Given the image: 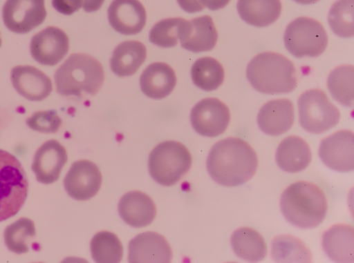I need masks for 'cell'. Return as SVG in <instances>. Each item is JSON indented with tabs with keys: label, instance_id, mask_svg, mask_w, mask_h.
Masks as SVG:
<instances>
[{
	"label": "cell",
	"instance_id": "cell-8",
	"mask_svg": "<svg viewBox=\"0 0 354 263\" xmlns=\"http://www.w3.org/2000/svg\"><path fill=\"white\" fill-rule=\"evenodd\" d=\"M297 104L300 125L310 133H324L339 121V110L321 90H306L300 95Z\"/></svg>",
	"mask_w": 354,
	"mask_h": 263
},
{
	"label": "cell",
	"instance_id": "cell-23",
	"mask_svg": "<svg viewBox=\"0 0 354 263\" xmlns=\"http://www.w3.org/2000/svg\"><path fill=\"white\" fill-rule=\"evenodd\" d=\"M311 150L306 142L299 136H289L279 144L275 159L279 167L288 173L304 170L311 160Z\"/></svg>",
	"mask_w": 354,
	"mask_h": 263
},
{
	"label": "cell",
	"instance_id": "cell-30",
	"mask_svg": "<svg viewBox=\"0 0 354 263\" xmlns=\"http://www.w3.org/2000/svg\"><path fill=\"white\" fill-rule=\"evenodd\" d=\"M93 259L98 263H118L122 257L123 248L118 237L108 231L95 235L91 242Z\"/></svg>",
	"mask_w": 354,
	"mask_h": 263
},
{
	"label": "cell",
	"instance_id": "cell-5",
	"mask_svg": "<svg viewBox=\"0 0 354 263\" xmlns=\"http://www.w3.org/2000/svg\"><path fill=\"white\" fill-rule=\"evenodd\" d=\"M28 182L18 159L0 149V222L15 215L28 195Z\"/></svg>",
	"mask_w": 354,
	"mask_h": 263
},
{
	"label": "cell",
	"instance_id": "cell-12",
	"mask_svg": "<svg viewBox=\"0 0 354 263\" xmlns=\"http://www.w3.org/2000/svg\"><path fill=\"white\" fill-rule=\"evenodd\" d=\"M69 48L66 34L60 28L49 26L30 41V50L33 59L44 66H55L66 56Z\"/></svg>",
	"mask_w": 354,
	"mask_h": 263
},
{
	"label": "cell",
	"instance_id": "cell-4",
	"mask_svg": "<svg viewBox=\"0 0 354 263\" xmlns=\"http://www.w3.org/2000/svg\"><path fill=\"white\" fill-rule=\"evenodd\" d=\"M57 92L64 96L96 94L104 79V69L93 57L74 53L57 68L55 75Z\"/></svg>",
	"mask_w": 354,
	"mask_h": 263
},
{
	"label": "cell",
	"instance_id": "cell-38",
	"mask_svg": "<svg viewBox=\"0 0 354 263\" xmlns=\"http://www.w3.org/2000/svg\"><path fill=\"white\" fill-rule=\"evenodd\" d=\"M104 0H83L82 7L86 12H95L100 8Z\"/></svg>",
	"mask_w": 354,
	"mask_h": 263
},
{
	"label": "cell",
	"instance_id": "cell-36",
	"mask_svg": "<svg viewBox=\"0 0 354 263\" xmlns=\"http://www.w3.org/2000/svg\"><path fill=\"white\" fill-rule=\"evenodd\" d=\"M177 1L183 10L189 13L201 12L205 8L198 0H177Z\"/></svg>",
	"mask_w": 354,
	"mask_h": 263
},
{
	"label": "cell",
	"instance_id": "cell-31",
	"mask_svg": "<svg viewBox=\"0 0 354 263\" xmlns=\"http://www.w3.org/2000/svg\"><path fill=\"white\" fill-rule=\"evenodd\" d=\"M354 0H337L331 6L328 22L333 32L344 38L354 35Z\"/></svg>",
	"mask_w": 354,
	"mask_h": 263
},
{
	"label": "cell",
	"instance_id": "cell-1",
	"mask_svg": "<svg viewBox=\"0 0 354 263\" xmlns=\"http://www.w3.org/2000/svg\"><path fill=\"white\" fill-rule=\"evenodd\" d=\"M212 179L224 186H240L254 175L258 166L256 153L245 141L228 137L216 142L207 158Z\"/></svg>",
	"mask_w": 354,
	"mask_h": 263
},
{
	"label": "cell",
	"instance_id": "cell-18",
	"mask_svg": "<svg viewBox=\"0 0 354 263\" xmlns=\"http://www.w3.org/2000/svg\"><path fill=\"white\" fill-rule=\"evenodd\" d=\"M171 248L165 238L156 233L147 232L133 238L129 244V262H169Z\"/></svg>",
	"mask_w": 354,
	"mask_h": 263
},
{
	"label": "cell",
	"instance_id": "cell-10",
	"mask_svg": "<svg viewBox=\"0 0 354 263\" xmlns=\"http://www.w3.org/2000/svg\"><path fill=\"white\" fill-rule=\"evenodd\" d=\"M46 14L44 0H7L2 12L5 26L18 34L41 25Z\"/></svg>",
	"mask_w": 354,
	"mask_h": 263
},
{
	"label": "cell",
	"instance_id": "cell-9",
	"mask_svg": "<svg viewBox=\"0 0 354 263\" xmlns=\"http://www.w3.org/2000/svg\"><path fill=\"white\" fill-rule=\"evenodd\" d=\"M190 121L198 134L214 137L227 129L230 113L227 106L214 97L205 98L198 101L192 109Z\"/></svg>",
	"mask_w": 354,
	"mask_h": 263
},
{
	"label": "cell",
	"instance_id": "cell-15",
	"mask_svg": "<svg viewBox=\"0 0 354 263\" xmlns=\"http://www.w3.org/2000/svg\"><path fill=\"white\" fill-rule=\"evenodd\" d=\"M67 162L65 148L57 140L45 142L36 151L32 170L37 180L48 184L56 182L61 171Z\"/></svg>",
	"mask_w": 354,
	"mask_h": 263
},
{
	"label": "cell",
	"instance_id": "cell-11",
	"mask_svg": "<svg viewBox=\"0 0 354 263\" xmlns=\"http://www.w3.org/2000/svg\"><path fill=\"white\" fill-rule=\"evenodd\" d=\"M319 156L329 168L337 172L354 169V135L350 130H339L320 142Z\"/></svg>",
	"mask_w": 354,
	"mask_h": 263
},
{
	"label": "cell",
	"instance_id": "cell-3",
	"mask_svg": "<svg viewBox=\"0 0 354 263\" xmlns=\"http://www.w3.org/2000/svg\"><path fill=\"white\" fill-rule=\"evenodd\" d=\"M246 76L255 90L269 95L290 92L297 83L291 61L272 52H261L252 58L247 66Z\"/></svg>",
	"mask_w": 354,
	"mask_h": 263
},
{
	"label": "cell",
	"instance_id": "cell-33",
	"mask_svg": "<svg viewBox=\"0 0 354 263\" xmlns=\"http://www.w3.org/2000/svg\"><path fill=\"white\" fill-rule=\"evenodd\" d=\"M184 19H164L156 23L149 32L150 41L160 47L170 48L177 45L179 30Z\"/></svg>",
	"mask_w": 354,
	"mask_h": 263
},
{
	"label": "cell",
	"instance_id": "cell-24",
	"mask_svg": "<svg viewBox=\"0 0 354 263\" xmlns=\"http://www.w3.org/2000/svg\"><path fill=\"white\" fill-rule=\"evenodd\" d=\"M147 49L138 41H126L120 43L113 50L110 59L113 72L119 77L133 75L145 61Z\"/></svg>",
	"mask_w": 354,
	"mask_h": 263
},
{
	"label": "cell",
	"instance_id": "cell-2",
	"mask_svg": "<svg viewBox=\"0 0 354 263\" xmlns=\"http://www.w3.org/2000/svg\"><path fill=\"white\" fill-rule=\"evenodd\" d=\"M280 208L286 220L293 226L313 228L326 217L327 199L318 186L299 181L290 184L282 193Z\"/></svg>",
	"mask_w": 354,
	"mask_h": 263
},
{
	"label": "cell",
	"instance_id": "cell-39",
	"mask_svg": "<svg viewBox=\"0 0 354 263\" xmlns=\"http://www.w3.org/2000/svg\"><path fill=\"white\" fill-rule=\"evenodd\" d=\"M293 1H295V2L300 3V4L308 5V4L315 3L319 0H293Z\"/></svg>",
	"mask_w": 354,
	"mask_h": 263
},
{
	"label": "cell",
	"instance_id": "cell-27",
	"mask_svg": "<svg viewBox=\"0 0 354 263\" xmlns=\"http://www.w3.org/2000/svg\"><path fill=\"white\" fill-rule=\"evenodd\" d=\"M271 257L277 262H310L312 254L304 243L294 235L282 234L271 242Z\"/></svg>",
	"mask_w": 354,
	"mask_h": 263
},
{
	"label": "cell",
	"instance_id": "cell-40",
	"mask_svg": "<svg viewBox=\"0 0 354 263\" xmlns=\"http://www.w3.org/2000/svg\"><path fill=\"white\" fill-rule=\"evenodd\" d=\"M1 45V37H0V46Z\"/></svg>",
	"mask_w": 354,
	"mask_h": 263
},
{
	"label": "cell",
	"instance_id": "cell-22",
	"mask_svg": "<svg viewBox=\"0 0 354 263\" xmlns=\"http://www.w3.org/2000/svg\"><path fill=\"white\" fill-rule=\"evenodd\" d=\"M176 84L174 70L167 64L155 62L142 72L140 78L142 92L147 97L160 99L168 96Z\"/></svg>",
	"mask_w": 354,
	"mask_h": 263
},
{
	"label": "cell",
	"instance_id": "cell-35",
	"mask_svg": "<svg viewBox=\"0 0 354 263\" xmlns=\"http://www.w3.org/2000/svg\"><path fill=\"white\" fill-rule=\"evenodd\" d=\"M83 0H52L53 8L59 13L70 15L82 7Z\"/></svg>",
	"mask_w": 354,
	"mask_h": 263
},
{
	"label": "cell",
	"instance_id": "cell-21",
	"mask_svg": "<svg viewBox=\"0 0 354 263\" xmlns=\"http://www.w3.org/2000/svg\"><path fill=\"white\" fill-rule=\"evenodd\" d=\"M118 211L127 224L137 228L149 224L156 215V206L152 199L138 191L129 192L122 197Z\"/></svg>",
	"mask_w": 354,
	"mask_h": 263
},
{
	"label": "cell",
	"instance_id": "cell-20",
	"mask_svg": "<svg viewBox=\"0 0 354 263\" xmlns=\"http://www.w3.org/2000/svg\"><path fill=\"white\" fill-rule=\"evenodd\" d=\"M322 245L330 260L337 262H353V227L346 224L333 225L323 233Z\"/></svg>",
	"mask_w": 354,
	"mask_h": 263
},
{
	"label": "cell",
	"instance_id": "cell-19",
	"mask_svg": "<svg viewBox=\"0 0 354 263\" xmlns=\"http://www.w3.org/2000/svg\"><path fill=\"white\" fill-rule=\"evenodd\" d=\"M295 111L288 99L271 100L266 103L257 115V124L264 133L277 136L287 132L292 126Z\"/></svg>",
	"mask_w": 354,
	"mask_h": 263
},
{
	"label": "cell",
	"instance_id": "cell-13",
	"mask_svg": "<svg viewBox=\"0 0 354 263\" xmlns=\"http://www.w3.org/2000/svg\"><path fill=\"white\" fill-rule=\"evenodd\" d=\"M102 175L97 166L88 160L73 163L68 171L64 186L67 193L77 200H86L99 191Z\"/></svg>",
	"mask_w": 354,
	"mask_h": 263
},
{
	"label": "cell",
	"instance_id": "cell-6",
	"mask_svg": "<svg viewBox=\"0 0 354 263\" xmlns=\"http://www.w3.org/2000/svg\"><path fill=\"white\" fill-rule=\"evenodd\" d=\"M192 157L187 148L176 141L158 144L149 157V171L158 184L171 186L177 183L189 170Z\"/></svg>",
	"mask_w": 354,
	"mask_h": 263
},
{
	"label": "cell",
	"instance_id": "cell-34",
	"mask_svg": "<svg viewBox=\"0 0 354 263\" xmlns=\"http://www.w3.org/2000/svg\"><path fill=\"white\" fill-rule=\"evenodd\" d=\"M26 123L33 130L50 133L59 130L62 119L55 110L38 111L27 118Z\"/></svg>",
	"mask_w": 354,
	"mask_h": 263
},
{
	"label": "cell",
	"instance_id": "cell-16",
	"mask_svg": "<svg viewBox=\"0 0 354 263\" xmlns=\"http://www.w3.org/2000/svg\"><path fill=\"white\" fill-rule=\"evenodd\" d=\"M108 19L118 32L136 35L145 26L147 14L138 0H113L108 8Z\"/></svg>",
	"mask_w": 354,
	"mask_h": 263
},
{
	"label": "cell",
	"instance_id": "cell-17",
	"mask_svg": "<svg viewBox=\"0 0 354 263\" xmlns=\"http://www.w3.org/2000/svg\"><path fill=\"white\" fill-rule=\"evenodd\" d=\"M11 81L16 91L28 100L46 99L53 90L50 78L32 66H17L11 70Z\"/></svg>",
	"mask_w": 354,
	"mask_h": 263
},
{
	"label": "cell",
	"instance_id": "cell-28",
	"mask_svg": "<svg viewBox=\"0 0 354 263\" xmlns=\"http://www.w3.org/2000/svg\"><path fill=\"white\" fill-rule=\"evenodd\" d=\"M327 86L333 99L347 107L354 101V67L343 65L333 70L328 75Z\"/></svg>",
	"mask_w": 354,
	"mask_h": 263
},
{
	"label": "cell",
	"instance_id": "cell-14",
	"mask_svg": "<svg viewBox=\"0 0 354 263\" xmlns=\"http://www.w3.org/2000/svg\"><path fill=\"white\" fill-rule=\"evenodd\" d=\"M178 39L181 46L194 52H201L213 49L216 43L218 34L212 19L209 15L184 19Z\"/></svg>",
	"mask_w": 354,
	"mask_h": 263
},
{
	"label": "cell",
	"instance_id": "cell-25",
	"mask_svg": "<svg viewBox=\"0 0 354 263\" xmlns=\"http://www.w3.org/2000/svg\"><path fill=\"white\" fill-rule=\"evenodd\" d=\"M238 13L247 23L265 27L274 23L281 11L280 0H238Z\"/></svg>",
	"mask_w": 354,
	"mask_h": 263
},
{
	"label": "cell",
	"instance_id": "cell-29",
	"mask_svg": "<svg viewBox=\"0 0 354 263\" xmlns=\"http://www.w3.org/2000/svg\"><path fill=\"white\" fill-rule=\"evenodd\" d=\"M191 77L194 84L205 91L217 89L224 80V70L214 58H199L193 64Z\"/></svg>",
	"mask_w": 354,
	"mask_h": 263
},
{
	"label": "cell",
	"instance_id": "cell-32",
	"mask_svg": "<svg viewBox=\"0 0 354 263\" xmlns=\"http://www.w3.org/2000/svg\"><path fill=\"white\" fill-rule=\"evenodd\" d=\"M34 222L26 217H21L10 224L4 231V242L8 249L17 254L28 252L27 241L35 235Z\"/></svg>",
	"mask_w": 354,
	"mask_h": 263
},
{
	"label": "cell",
	"instance_id": "cell-7",
	"mask_svg": "<svg viewBox=\"0 0 354 263\" xmlns=\"http://www.w3.org/2000/svg\"><path fill=\"white\" fill-rule=\"evenodd\" d=\"M284 44L288 52L297 58L315 57L326 49L328 36L322 25L309 17H299L287 26Z\"/></svg>",
	"mask_w": 354,
	"mask_h": 263
},
{
	"label": "cell",
	"instance_id": "cell-26",
	"mask_svg": "<svg viewBox=\"0 0 354 263\" xmlns=\"http://www.w3.org/2000/svg\"><path fill=\"white\" fill-rule=\"evenodd\" d=\"M230 243L235 254L245 261L260 262L266 256L264 239L251 228L241 227L235 230L231 235Z\"/></svg>",
	"mask_w": 354,
	"mask_h": 263
},
{
	"label": "cell",
	"instance_id": "cell-37",
	"mask_svg": "<svg viewBox=\"0 0 354 263\" xmlns=\"http://www.w3.org/2000/svg\"><path fill=\"white\" fill-rule=\"evenodd\" d=\"M230 0H198L204 6L211 10H216L226 6Z\"/></svg>",
	"mask_w": 354,
	"mask_h": 263
}]
</instances>
